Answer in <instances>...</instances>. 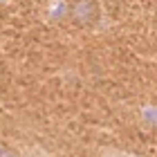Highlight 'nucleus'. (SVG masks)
<instances>
[{
    "mask_svg": "<svg viewBox=\"0 0 157 157\" xmlns=\"http://www.w3.org/2000/svg\"><path fill=\"white\" fill-rule=\"evenodd\" d=\"M74 16L81 18V20H90L92 16H94V11H92V2H85V0H81V2L74 7Z\"/></svg>",
    "mask_w": 157,
    "mask_h": 157,
    "instance_id": "obj_1",
    "label": "nucleus"
},
{
    "mask_svg": "<svg viewBox=\"0 0 157 157\" xmlns=\"http://www.w3.org/2000/svg\"><path fill=\"white\" fill-rule=\"evenodd\" d=\"M101 157H139V155L128 153V151H119V148H103Z\"/></svg>",
    "mask_w": 157,
    "mask_h": 157,
    "instance_id": "obj_2",
    "label": "nucleus"
},
{
    "mask_svg": "<svg viewBox=\"0 0 157 157\" xmlns=\"http://www.w3.org/2000/svg\"><path fill=\"white\" fill-rule=\"evenodd\" d=\"M0 157H18V155L13 153L11 148H7L5 144H0Z\"/></svg>",
    "mask_w": 157,
    "mask_h": 157,
    "instance_id": "obj_3",
    "label": "nucleus"
}]
</instances>
